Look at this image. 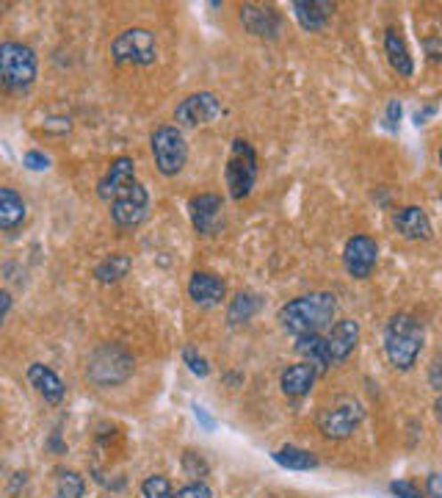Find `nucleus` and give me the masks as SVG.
<instances>
[{
  "label": "nucleus",
  "instance_id": "nucleus-10",
  "mask_svg": "<svg viewBox=\"0 0 442 498\" xmlns=\"http://www.w3.org/2000/svg\"><path fill=\"white\" fill-rule=\"evenodd\" d=\"M221 114V100L213 92H197L189 94L186 100H180L174 108V119L183 128H199V124L213 122Z\"/></svg>",
  "mask_w": 442,
  "mask_h": 498
},
{
  "label": "nucleus",
  "instance_id": "nucleus-24",
  "mask_svg": "<svg viewBox=\"0 0 442 498\" xmlns=\"http://www.w3.org/2000/svg\"><path fill=\"white\" fill-rule=\"evenodd\" d=\"M274 462L282 465V468H291V470H313V468H318V457L313 452H307V448H296V446L277 448Z\"/></svg>",
  "mask_w": 442,
  "mask_h": 498
},
{
  "label": "nucleus",
  "instance_id": "nucleus-35",
  "mask_svg": "<svg viewBox=\"0 0 442 498\" xmlns=\"http://www.w3.org/2000/svg\"><path fill=\"white\" fill-rule=\"evenodd\" d=\"M429 382H431L434 390L442 393V355H437V357L431 360V365H429Z\"/></svg>",
  "mask_w": 442,
  "mask_h": 498
},
{
  "label": "nucleus",
  "instance_id": "nucleus-5",
  "mask_svg": "<svg viewBox=\"0 0 442 498\" xmlns=\"http://www.w3.org/2000/svg\"><path fill=\"white\" fill-rule=\"evenodd\" d=\"M149 147H152L155 166H158L164 178H174V174L183 172L189 161V144L177 124H161V128H155L149 136Z\"/></svg>",
  "mask_w": 442,
  "mask_h": 498
},
{
  "label": "nucleus",
  "instance_id": "nucleus-19",
  "mask_svg": "<svg viewBox=\"0 0 442 498\" xmlns=\"http://www.w3.org/2000/svg\"><path fill=\"white\" fill-rule=\"evenodd\" d=\"M318 377V368L316 365H309V363H296V365H288L282 371V377H279V385H282V393L285 396H307L309 388H313Z\"/></svg>",
  "mask_w": 442,
  "mask_h": 498
},
{
  "label": "nucleus",
  "instance_id": "nucleus-22",
  "mask_svg": "<svg viewBox=\"0 0 442 498\" xmlns=\"http://www.w3.org/2000/svg\"><path fill=\"white\" fill-rule=\"evenodd\" d=\"M384 53H387L390 67H393L398 75H404V78H409V75L414 72V64H412V56H409V47H406L404 36H401L396 28H387V34H384Z\"/></svg>",
  "mask_w": 442,
  "mask_h": 498
},
{
  "label": "nucleus",
  "instance_id": "nucleus-41",
  "mask_svg": "<svg viewBox=\"0 0 442 498\" xmlns=\"http://www.w3.org/2000/svg\"><path fill=\"white\" fill-rule=\"evenodd\" d=\"M434 410H437V418L442 421V398H437V405H434Z\"/></svg>",
  "mask_w": 442,
  "mask_h": 498
},
{
  "label": "nucleus",
  "instance_id": "nucleus-40",
  "mask_svg": "<svg viewBox=\"0 0 442 498\" xmlns=\"http://www.w3.org/2000/svg\"><path fill=\"white\" fill-rule=\"evenodd\" d=\"M0 299H4V308H0V318H6V316H9V308H12V296H9V291L0 293Z\"/></svg>",
  "mask_w": 442,
  "mask_h": 498
},
{
  "label": "nucleus",
  "instance_id": "nucleus-1",
  "mask_svg": "<svg viewBox=\"0 0 442 498\" xmlns=\"http://www.w3.org/2000/svg\"><path fill=\"white\" fill-rule=\"evenodd\" d=\"M334 313H337L334 293L316 291V293L296 296V299H291L288 305H282L279 313H277V318H279L285 333L301 338V335H313V333L329 327Z\"/></svg>",
  "mask_w": 442,
  "mask_h": 498
},
{
  "label": "nucleus",
  "instance_id": "nucleus-25",
  "mask_svg": "<svg viewBox=\"0 0 442 498\" xmlns=\"http://www.w3.org/2000/svg\"><path fill=\"white\" fill-rule=\"evenodd\" d=\"M257 308H260L257 293H252V291H241V293H236V299H232L229 308H227V321L232 324V327H236V324L249 321V318L257 313Z\"/></svg>",
  "mask_w": 442,
  "mask_h": 498
},
{
  "label": "nucleus",
  "instance_id": "nucleus-34",
  "mask_svg": "<svg viewBox=\"0 0 442 498\" xmlns=\"http://www.w3.org/2000/svg\"><path fill=\"white\" fill-rule=\"evenodd\" d=\"M398 119H401V103L398 100H390L387 103V114H384V124L390 131H396L398 128Z\"/></svg>",
  "mask_w": 442,
  "mask_h": 498
},
{
  "label": "nucleus",
  "instance_id": "nucleus-9",
  "mask_svg": "<svg viewBox=\"0 0 442 498\" xmlns=\"http://www.w3.org/2000/svg\"><path fill=\"white\" fill-rule=\"evenodd\" d=\"M147 205H149V194L136 181V183H130L125 191L117 194V199L111 203V219L125 230L139 228V224L147 219Z\"/></svg>",
  "mask_w": 442,
  "mask_h": 498
},
{
  "label": "nucleus",
  "instance_id": "nucleus-14",
  "mask_svg": "<svg viewBox=\"0 0 442 498\" xmlns=\"http://www.w3.org/2000/svg\"><path fill=\"white\" fill-rule=\"evenodd\" d=\"M241 22L252 36H263V39H274L282 28V17L274 6L246 4L241 6Z\"/></svg>",
  "mask_w": 442,
  "mask_h": 498
},
{
  "label": "nucleus",
  "instance_id": "nucleus-6",
  "mask_svg": "<svg viewBox=\"0 0 442 498\" xmlns=\"http://www.w3.org/2000/svg\"><path fill=\"white\" fill-rule=\"evenodd\" d=\"M227 189L236 199H244L252 194L257 183V153L246 139H236L229 147V158H227Z\"/></svg>",
  "mask_w": 442,
  "mask_h": 498
},
{
  "label": "nucleus",
  "instance_id": "nucleus-29",
  "mask_svg": "<svg viewBox=\"0 0 442 498\" xmlns=\"http://www.w3.org/2000/svg\"><path fill=\"white\" fill-rule=\"evenodd\" d=\"M183 363L189 365V371L194 374V377H207V374H211V363H207L194 346L183 349Z\"/></svg>",
  "mask_w": 442,
  "mask_h": 498
},
{
  "label": "nucleus",
  "instance_id": "nucleus-11",
  "mask_svg": "<svg viewBox=\"0 0 442 498\" xmlns=\"http://www.w3.org/2000/svg\"><path fill=\"white\" fill-rule=\"evenodd\" d=\"M379 261V244L371 236H351L343 249V266L354 280L371 277V271Z\"/></svg>",
  "mask_w": 442,
  "mask_h": 498
},
{
  "label": "nucleus",
  "instance_id": "nucleus-4",
  "mask_svg": "<svg viewBox=\"0 0 442 498\" xmlns=\"http://www.w3.org/2000/svg\"><path fill=\"white\" fill-rule=\"evenodd\" d=\"M36 53L22 42L0 44V81L6 92H22L36 81Z\"/></svg>",
  "mask_w": 442,
  "mask_h": 498
},
{
  "label": "nucleus",
  "instance_id": "nucleus-28",
  "mask_svg": "<svg viewBox=\"0 0 442 498\" xmlns=\"http://www.w3.org/2000/svg\"><path fill=\"white\" fill-rule=\"evenodd\" d=\"M141 493H144V498H174L169 479H166V477H158V473H155V477H147V479H144Z\"/></svg>",
  "mask_w": 442,
  "mask_h": 498
},
{
  "label": "nucleus",
  "instance_id": "nucleus-8",
  "mask_svg": "<svg viewBox=\"0 0 442 498\" xmlns=\"http://www.w3.org/2000/svg\"><path fill=\"white\" fill-rule=\"evenodd\" d=\"M366 418V410L357 398H337L334 405L318 413V430L329 440H346Z\"/></svg>",
  "mask_w": 442,
  "mask_h": 498
},
{
  "label": "nucleus",
  "instance_id": "nucleus-2",
  "mask_svg": "<svg viewBox=\"0 0 442 498\" xmlns=\"http://www.w3.org/2000/svg\"><path fill=\"white\" fill-rule=\"evenodd\" d=\"M423 341H426L423 324L414 316L398 313V316H393L387 321V327H384V352H387V360L393 363L396 368L409 371L414 363H418Z\"/></svg>",
  "mask_w": 442,
  "mask_h": 498
},
{
  "label": "nucleus",
  "instance_id": "nucleus-12",
  "mask_svg": "<svg viewBox=\"0 0 442 498\" xmlns=\"http://www.w3.org/2000/svg\"><path fill=\"white\" fill-rule=\"evenodd\" d=\"M224 203L219 194H197L189 199V216L199 236H213L219 230Z\"/></svg>",
  "mask_w": 442,
  "mask_h": 498
},
{
  "label": "nucleus",
  "instance_id": "nucleus-26",
  "mask_svg": "<svg viewBox=\"0 0 442 498\" xmlns=\"http://www.w3.org/2000/svg\"><path fill=\"white\" fill-rule=\"evenodd\" d=\"M127 271H130V258L125 253H114V255H108L106 261H100L94 266V277L100 283H117V280L125 277Z\"/></svg>",
  "mask_w": 442,
  "mask_h": 498
},
{
  "label": "nucleus",
  "instance_id": "nucleus-30",
  "mask_svg": "<svg viewBox=\"0 0 442 498\" xmlns=\"http://www.w3.org/2000/svg\"><path fill=\"white\" fill-rule=\"evenodd\" d=\"M183 468H186L189 477L197 479V482H202V477H207V462L197 452H186L183 454Z\"/></svg>",
  "mask_w": 442,
  "mask_h": 498
},
{
  "label": "nucleus",
  "instance_id": "nucleus-17",
  "mask_svg": "<svg viewBox=\"0 0 442 498\" xmlns=\"http://www.w3.org/2000/svg\"><path fill=\"white\" fill-rule=\"evenodd\" d=\"M329 352H332V363H343L349 360V355L357 349L359 343V324L354 318H343L337 321L332 333H329Z\"/></svg>",
  "mask_w": 442,
  "mask_h": 498
},
{
  "label": "nucleus",
  "instance_id": "nucleus-42",
  "mask_svg": "<svg viewBox=\"0 0 442 498\" xmlns=\"http://www.w3.org/2000/svg\"><path fill=\"white\" fill-rule=\"evenodd\" d=\"M439 166H442V149H439Z\"/></svg>",
  "mask_w": 442,
  "mask_h": 498
},
{
  "label": "nucleus",
  "instance_id": "nucleus-38",
  "mask_svg": "<svg viewBox=\"0 0 442 498\" xmlns=\"http://www.w3.org/2000/svg\"><path fill=\"white\" fill-rule=\"evenodd\" d=\"M194 415H197V421H199V423H205V430H213V427H216V421H213L211 415L205 413V407L194 405Z\"/></svg>",
  "mask_w": 442,
  "mask_h": 498
},
{
  "label": "nucleus",
  "instance_id": "nucleus-23",
  "mask_svg": "<svg viewBox=\"0 0 442 498\" xmlns=\"http://www.w3.org/2000/svg\"><path fill=\"white\" fill-rule=\"evenodd\" d=\"M22 221H25V199L9 186L0 189V228L12 233Z\"/></svg>",
  "mask_w": 442,
  "mask_h": 498
},
{
  "label": "nucleus",
  "instance_id": "nucleus-32",
  "mask_svg": "<svg viewBox=\"0 0 442 498\" xmlns=\"http://www.w3.org/2000/svg\"><path fill=\"white\" fill-rule=\"evenodd\" d=\"M390 493H393L396 498H423L421 490L414 487L412 482H393V485H390Z\"/></svg>",
  "mask_w": 442,
  "mask_h": 498
},
{
  "label": "nucleus",
  "instance_id": "nucleus-27",
  "mask_svg": "<svg viewBox=\"0 0 442 498\" xmlns=\"http://www.w3.org/2000/svg\"><path fill=\"white\" fill-rule=\"evenodd\" d=\"M86 490V482L81 473L75 470H61L56 479V498H81Z\"/></svg>",
  "mask_w": 442,
  "mask_h": 498
},
{
  "label": "nucleus",
  "instance_id": "nucleus-39",
  "mask_svg": "<svg viewBox=\"0 0 442 498\" xmlns=\"http://www.w3.org/2000/svg\"><path fill=\"white\" fill-rule=\"evenodd\" d=\"M437 108L434 106H429V108H423V111H418V114H414V124H423L431 114H434Z\"/></svg>",
  "mask_w": 442,
  "mask_h": 498
},
{
  "label": "nucleus",
  "instance_id": "nucleus-7",
  "mask_svg": "<svg viewBox=\"0 0 442 498\" xmlns=\"http://www.w3.org/2000/svg\"><path fill=\"white\" fill-rule=\"evenodd\" d=\"M111 56L117 64H136L149 67L158 59V44H155L152 31L147 28H127L111 42Z\"/></svg>",
  "mask_w": 442,
  "mask_h": 498
},
{
  "label": "nucleus",
  "instance_id": "nucleus-13",
  "mask_svg": "<svg viewBox=\"0 0 442 498\" xmlns=\"http://www.w3.org/2000/svg\"><path fill=\"white\" fill-rule=\"evenodd\" d=\"M130 183H136V164L130 156H119L111 161L108 172L102 174V181L97 183V194H100V199H106V203L111 205L117 194L125 191Z\"/></svg>",
  "mask_w": 442,
  "mask_h": 498
},
{
  "label": "nucleus",
  "instance_id": "nucleus-36",
  "mask_svg": "<svg viewBox=\"0 0 442 498\" xmlns=\"http://www.w3.org/2000/svg\"><path fill=\"white\" fill-rule=\"evenodd\" d=\"M426 487H429V495H431V498H442V477H439V473H431L429 482H426Z\"/></svg>",
  "mask_w": 442,
  "mask_h": 498
},
{
  "label": "nucleus",
  "instance_id": "nucleus-33",
  "mask_svg": "<svg viewBox=\"0 0 442 498\" xmlns=\"http://www.w3.org/2000/svg\"><path fill=\"white\" fill-rule=\"evenodd\" d=\"M22 161H25V166L34 169V172H42V169L50 166V158H47L44 153H39V149H31V153H25Z\"/></svg>",
  "mask_w": 442,
  "mask_h": 498
},
{
  "label": "nucleus",
  "instance_id": "nucleus-18",
  "mask_svg": "<svg viewBox=\"0 0 442 498\" xmlns=\"http://www.w3.org/2000/svg\"><path fill=\"white\" fill-rule=\"evenodd\" d=\"M396 230L409 241H429L431 238V221L421 205H406L396 213Z\"/></svg>",
  "mask_w": 442,
  "mask_h": 498
},
{
  "label": "nucleus",
  "instance_id": "nucleus-15",
  "mask_svg": "<svg viewBox=\"0 0 442 498\" xmlns=\"http://www.w3.org/2000/svg\"><path fill=\"white\" fill-rule=\"evenodd\" d=\"M227 293V285L221 277H216V274L211 271H194L191 280H189V296L194 299L197 305L202 308H216L221 305V299Z\"/></svg>",
  "mask_w": 442,
  "mask_h": 498
},
{
  "label": "nucleus",
  "instance_id": "nucleus-37",
  "mask_svg": "<svg viewBox=\"0 0 442 498\" xmlns=\"http://www.w3.org/2000/svg\"><path fill=\"white\" fill-rule=\"evenodd\" d=\"M426 50L434 61H442V39H426Z\"/></svg>",
  "mask_w": 442,
  "mask_h": 498
},
{
  "label": "nucleus",
  "instance_id": "nucleus-16",
  "mask_svg": "<svg viewBox=\"0 0 442 498\" xmlns=\"http://www.w3.org/2000/svg\"><path fill=\"white\" fill-rule=\"evenodd\" d=\"M28 382L36 388V393L44 398L47 405H61L64 402V382L59 380V374L53 368H47L44 363H31L28 365Z\"/></svg>",
  "mask_w": 442,
  "mask_h": 498
},
{
  "label": "nucleus",
  "instance_id": "nucleus-21",
  "mask_svg": "<svg viewBox=\"0 0 442 498\" xmlns=\"http://www.w3.org/2000/svg\"><path fill=\"white\" fill-rule=\"evenodd\" d=\"M296 352L309 363L316 365L321 374L329 371L332 365V352H329V341L321 335V333H313V335H301L296 338Z\"/></svg>",
  "mask_w": 442,
  "mask_h": 498
},
{
  "label": "nucleus",
  "instance_id": "nucleus-3",
  "mask_svg": "<svg viewBox=\"0 0 442 498\" xmlns=\"http://www.w3.org/2000/svg\"><path fill=\"white\" fill-rule=\"evenodd\" d=\"M133 374V355L127 352L122 343H100L86 360V377L100 385H119Z\"/></svg>",
  "mask_w": 442,
  "mask_h": 498
},
{
  "label": "nucleus",
  "instance_id": "nucleus-20",
  "mask_svg": "<svg viewBox=\"0 0 442 498\" xmlns=\"http://www.w3.org/2000/svg\"><path fill=\"white\" fill-rule=\"evenodd\" d=\"M291 9L304 31H321L334 12V4H326V0H296Z\"/></svg>",
  "mask_w": 442,
  "mask_h": 498
},
{
  "label": "nucleus",
  "instance_id": "nucleus-31",
  "mask_svg": "<svg viewBox=\"0 0 442 498\" xmlns=\"http://www.w3.org/2000/svg\"><path fill=\"white\" fill-rule=\"evenodd\" d=\"M174 498H213V493H211V487H207L205 482H191L186 487H180L174 493Z\"/></svg>",
  "mask_w": 442,
  "mask_h": 498
}]
</instances>
